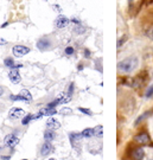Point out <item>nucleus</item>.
<instances>
[{
    "instance_id": "obj_37",
    "label": "nucleus",
    "mask_w": 153,
    "mask_h": 160,
    "mask_svg": "<svg viewBox=\"0 0 153 160\" xmlns=\"http://www.w3.org/2000/svg\"><path fill=\"white\" fill-rule=\"evenodd\" d=\"M49 160H56L55 158H51V159H49Z\"/></svg>"
},
{
    "instance_id": "obj_35",
    "label": "nucleus",
    "mask_w": 153,
    "mask_h": 160,
    "mask_svg": "<svg viewBox=\"0 0 153 160\" xmlns=\"http://www.w3.org/2000/svg\"><path fill=\"white\" fill-rule=\"evenodd\" d=\"M7 24H8V23H4L3 25H1V28H5V26H7Z\"/></svg>"
},
{
    "instance_id": "obj_25",
    "label": "nucleus",
    "mask_w": 153,
    "mask_h": 160,
    "mask_svg": "<svg viewBox=\"0 0 153 160\" xmlns=\"http://www.w3.org/2000/svg\"><path fill=\"white\" fill-rule=\"evenodd\" d=\"M79 112H82L83 114L89 115V116H91V115H93V113H91V110H90V109H87V108H82V107H79Z\"/></svg>"
},
{
    "instance_id": "obj_36",
    "label": "nucleus",
    "mask_w": 153,
    "mask_h": 160,
    "mask_svg": "<svg viewBox=\"0 0 153 160\" xmlns=\"http://www.w3.org/2000/svg\"><path fill=\"white\" fill-rule=\"evenodd\" d=\"M83 69V67H82V64H79V70H82Z\"/></svg>"
},
{
    "instance_id": "obj_5",
    "label": "nucleus",
    "mask_w": 153,
    "mask_h": 160,
    "mask_svg": "<svg viewBox=\"0 0 153 160\" xmlns=\"http://www.w3.org/2000/svg\"><path fill=\"white\" fill-rule=\"evenodd\" d=\"M134 141L140 145H151V139L146 132H141L134 137Z\"/></svg>"
},
{
    "instance_id": "obj_2",
    "label": "nucleus",
    "mask_w": 153,
    "mask_h": 160,
    "mask_svg": "<svg viewBox=\"0 0 153 160\" xmlns=\"http://www.w3.org/2000/svg\"><path fill=\"white\" fill-rule=\"evenodd\" d=\"M145 157V151L144 148L139 146H133L128 145V147L126 148V152L124 154L122 160H142Z\"/></svg>"
},
{
    "instance_id": "obj_32",
    "label": "nucleus",
    "mask_w": 153,
    "mask_h": 160,
    "mask_svg": "<svg viewBox=\"0 0 153 160\" xmlns=\"http://www.w3.org/2000/svg\"><path fill=\"white\" fill-rule=\"evenodd\" d=\"M84 57H87V58L90 57V51H89V50H87V49L84 50Z\"/></svg>"
},
{
    "instance_id": "obj_3",
    "label": "nucleus",
    "mask_w": 153,
    "mask_h": 160,
    "mask_svg": "<svg viewBox=\"0 0 153 160\" xmlns=\"http://www.w3.org/2000/svg\"><path fill=\"white\" fill-rule=\"evenodd\" d=\"M148 76H147V72L146 71H141L140 74H138L134 77V78H132L130 80V86L134 87V88H139V87H142L145 83H146V81H147Z\"/></svg>"
},
{
    "instance_id": "obj_10",
    "label": "nucleus",
    "mask_w": 153,
    "mask_h": 160,
    "mask_svg": "<svg viewBox=\"0 0 153 160\" xmlns=\"http://www.w3.org/2000/svg\"><path fill=\"white\" fill-rule=\"evenodd\" d=\"M69 22H70V20H69L65 16H58L54 24H55V28H56V29H63V28H65V26L68 25Z\"/></svg>"
},
{
    "instance_id": "obj_34",
    "label": "nucleus",
    "mask_w": 153,
    "mask_h": 160,
    "mask_svg": "<svg viewBox=\"0 0 153 160\" xmlns=\"http://www.w3.org/2000/svg\"><path fill=\"white\" fill-rule=\"evenodd\" d=\"M4 95V88L0 86V96H3Z\"/></svg>"
},
{
    "instance_id": "obj_11",
    "label": "nucleus",
    "mask_w": 153,
    "mask_h": 160,
    "mask_svg": "<svg viewBox=\"0 0 153 160\" xmlns=\"http://www.w3.org/2000/svg\"><path fill=\"white\" fill-rule=\"evenodd\" d=\"M8 77H10L11 82H13L14 84L19 83V82H20V80H22L20 74H19V71H18L17 69H11V71L8 72Z\"/></svg>"
},
{
    "instance_id": "obj_31",
    "label": "nucleus",
    "mask_w": 153,
    "mask_h": 160,
    "mask_svg": "<svg viewBox=\"0 0 153 160\" xmlns=\"http://www.w3.org/2000/svg\"><path fill=\"white\" fill-rule=\"evenodd\" d=\"M74 87H75L74 83H70V86H69V89H68V92H67V94H68V95H70V96L73 95V92H74Z\"/></svg>"
},
{
    "instance_id": "obj_18",
    "label": "nucleus",
    "mask_w": 153,
    "mask_h": 160,
    "mask_svg": "<svg viewBox=\"0 0 153 160\" xmlns=\"http://www.w3.org/2000/svg\"><path fill=\"white\" fill-rule=\"evenodd\" d=\"M4 64H5L6 67H8V68H13L14 67V61H13V58L11 57H7L5 58V61H4Z\"/></svg>"
},
{
    "instance_id": "obj_6",
    "label": "nucleus",
    "mask_w": 153,
    "mask_h": 160,
    "mask_svg": "<svg viewBox=\"0 0 153 160\" xmlns=\"http://www.w3.org/2000/svg\"><path fill=\"white\" fill-rule=\"evenodd\" d=\"M30 52V49L28 46H24V45H16L13 46V55L16 57H22V56H25L26 53Z\"/></svg>"
},
{
    "instance_id": "obj_9",
    "label": "nucleus",
    "mask_w": 153,
    "mask_h": 160,
    "mask_svg": "<svg viewBox=\"0 0 153 160\" xmlns=\"http://www.w3.org/2000/svg\"><path fill=\"white\" fill-rule=\"evenodd\" d=\"M24 114H25V112H24L22 108L13 107V108H11V110H10V113H8V116H10V119H13V120H16V119H20V118H23Z\"/></svg>"
},
{
    "instance_id": "obj_38",
    "label": "nucleus",
    "mask_w": 153,
    "mask_h": 160,
    "mask_svg": "<svg viewBox=\"0 0 153 160\" xmlns=\"http://www.w3.org/2000/svg\"><path fill=\"white\" fill-rule=\"evenodd\" d=\"M22 160H28V159H22Z\"/></svg>"
},
{
    "instance_id": "obj_4",
    "label": "nucleus",
    "mask_w": 153,
    "mask_h": 160,
    "mask_svg": "<svg viewBox=\"0 0 153 160\" xmlns=\"http://www.w3.org/2000/svg\"><path fill=\"white\" fill-rule=\"evenodd\" d=\"M82 138H83L82 134H79V133H70L69 134V140H70V143H71L73 148L79 151V148H81V140H82Z\"/></svg>"
},
{
    "instance_id": "obj_17",
    "label": "nucleus",
    "mask_w": 153,
    "mask_h": 160,
    "mask_svg": "<svg viewBox=\"0 0 153 160\" xmlns=\"http://www.w3.org/2000/svg\"><path fill=\"white\" fill-rule=\"evenodd\" d=\"M40 112L43 113V115H46V116H51V115L57 114L56 109H55V108H48V107H46L45 109H42Z\"/></svg>"
},
{
    "instance_id": "obj_21",
    "label": "nucleus",
    "mask_w": 153,
    "mask_h": 160,
    "mask_svg": "<svg viewBox=\"0 0 153 160\" xmlns=\"http://www.w3.org/2000/svg\"><path fill=\"white\" fill-rule=\"evenodd\" d=\"M10 100H12V101H25V98L20 94H18V95H11Z\"/></svg>"
},
{
    "instance_id": "obj_26",
    "label": "nucleus",
    "mask_w": 153,
    "mask_h": 160,
    "mask_svg": "<svg viewBox=\"0 0 153 160\" xmlns=\"http://www.w3.org/2000/svg\"><path fill=\"white\" fill-rule=\"evenodd\" d=\"M152 95H153V84L151 87H150V88H148L147 92H145V96L147 97V98H148V97H151Z\"/></svg>"
},
{
    "instance_id": "obj_22",
    "label": "nucleus",
    "mask_w": 153,
    "mask_h": 160,
    "mask_svg": "<svg viewBox=\"0 0 153 160\" xmlns=\"http://www.w3.org/2000/svg\"><path fill=\"white\" fill-rule=\"evenodd\" d=\"M58 104H61V98H59V97H58L57 100H55V101H52L51 103H49V104H48V108H55Z\"/></svg>"
},
{
    "instance_id": "obj_24",
    "label": "nucleus",
    "mask_w": 153,
    "mask_h": 160,
    "mask_svg": "<svg viewBox=\"0 0 153 160\" xmlns=\"http://www.w3.org/2000/svg\"><path fill=\"white\" fill-rule=\"evenodd\" d=\"M64 52H65V55H67V56H71V55L75 52V50H74V48H73V46H68V48H65V51Z\"/></svg>"
},
{
    "instance_id": "obj_14",
    "label": "nucleus",
    "mask_w": 153,
    "mask_h": 160,
    "mask_svg": "<svg viewBox=\"0 0 153 160\" xmlns=\"http://www.w3.org/2000/svg\"><path fill=\"white\" fill-rule=\"evenodd\" d=\"M55 137H56V134H55V132L52 131V129H49V128H48V131L44 132V139H45V141L51 142V141L55 139Z\"/></svg>"
},
{
    "instance_id": "obj_1",
    "label": "nucleus",
    "mask_w": 153,
    "mask_h": 160,
    "mask_svg": "<svg viewBox=\"0 0 153 160\" xmlns=\"http://www.w3.org/2000/svg\"><path fill=\"white\" fill-rule=\"evenodd\" d=\"M138 64H139L138 58L134 56H130V57H127L122 61H120L118 63V70L122 74H130V72L135 70Z\"/></svg>"
},
{
    "instance_id": "obj_7",
    "label": "nucleus",
    "mask_w": 153,
    "mask_h": 160,
    "mask_svg": "<svg viewBox=\"0 0 153 160\" xmlns=\"http://www.w3.org/2000/svg\"><path fill=\"white\" fill-rule=\"evenodd\" d=\"M4 142L7 147H14V146H17L18 143H19V139H18L14 134H8V135H6L5 139H4Z\"/></svg>"
},
{
    "instance_id": "obj_19",
    "label": "nucleus",
    "mask_w": 153,
    "mask_h": 160,
    "mask_svg": "<svg viewBox=\"0 0 153 160\" xmlns=\"http://www.w3.org/2000/svg\"><path fill=\"white\" fill-rule=\"evenodd\" d=\"M151 4H153V0H141V2L138 6V11L140 8H142V6H147V5H151Z\"/></svg>"
},
{
    "instance_id": "obj_13",
    "label": "nucleus",
    "mask_w": 153,
    "mask_h": 160,
    "mask_svg": "<svg viewBox=\"0 0 153 160\" xmlns=\"http://www.w3.org/2000/svg\"><path fill=\"white\" fill-rule=\"evenodd\" d=\"M46 127H48L49 129L56 131V129H58V128L61 127V123L58 122V120L54 119V118H51V119H49V120L46 121Z\"/></svg>"
},
{
    "instance_id": "obj_12",
    "label": "nucleus",
    "mask_w": 153,
    "mask_h": 160,
    "mask_svg": "<svg viewBox=\"0 0 153 160\" xmlns=\"http://www.w3.org/2000/svg\"><path fill=\"white\" fill-rule=\"evenodd\" d=\"M54 151V147H52V145H51L49 141H46L43 146H42V148H40V154L46 157V155H49Z\"/></svg>"
},
{
    "instance_id": "obj_28",
    "label": "nucleus",
    "mask_w": 153,
    "mask_h": 160,
    "mask_svg": "<svg viewBox=\"0 0 153 160\" xmlns=\"http://www.w3.org/2000/svg\"><path fill=\"white\" fill-rule=\"evenodd\" d=\"M146 34H147L148 37H150V39H153V26H150L146 31Z\"/></svg>"
},
{
    "instance_id": "obj_15",
    "label": "nucleus",
    "mask_w": 153,
    "mask_h": 160,
    "mask_svg": "<svg viewBox=\"0 0 153 160\" xmlns=\"http://www.w3.org/2000/svg\"><path fill=\"white\" fill-rule=\"evenodd\" d=\"M81 134H82V137L85 138V139H89V138L95 135V133H94V128H85V129H83V132H82Z\"/></svg>"
},
{
    "instance_id": "obj_33",
    "label": "nucleus",
    "mask_w": 153,
    "mask_h": 160,
    "mask_svg": "<svg viewBox=\"0 0 153 160\" xmlns=\"http://www.w3.org/2000/svg\"><path fill=\"white\" fill-rule=\"evenodd\" d=\"M1 160H8L10 159V157L8 155H1V158H0Z\"/></svg>"
},
{
    "instance_id": "obj_39",
    "label": "nucleus",
    "mask_w": 153,
    "mask_h": 160,
    "mask_svg": "<svg viewBox=\"0 0 153 160\" xmlns=\"http://www.w3.org/2000/svg\"><path fill=\"white\" fill-rule=\"evenodd\" d=\"M150 160H153V159H150Z\"/></svg>"
},
{
    "instance_id": "obj_23",
    "label": "nucleus",
    "mask_w": 153,
    "mask_h": 160,
    "mask_svg": "<svg viewBox=\"0 0 153 160\" xmlns=\"http://www.w3.org/2000/svg\"><path fill=\"white\" fill-rule=\"evenodd\" d=\"M94 133L96 137L102 138V126H97L96 128H94Z\"/></svg>"
},
{
    "instance_id": "obj_30",
    "label": "nucleus",
    "mask_w": 153,
    "mask_h": 160,
    "mask_svg": "<svg viewBox=\"0 0 153 160\" xmlns=\"http://www.w3.org/2000/svg\"><path fill=\"white\" fill-rule=\"evenodd\" d=\"M59 113H61V114H63V115H65V114H71L73 112H71V109H70V108H63Z\"/></svg>"
},
{
    "instance_id": "obj_16",
    "label": "nucleus",
    "mask_w": 153,
    "mask_h": 160,
    "mask_svg": "<svg viewBox=\"0 0 153 160\" xmlns=\"http://www.w3.org/2000/svg\"><path fill=\"white\" fill-rule=\"evenodd\" d=\"M19 94H20L24 98H25V102H31V101H32V96H31L30 92H28V90H26V89H23V90L19 92Z\"/></svg>"
},
{
    "instance_id": "obj_27",
    "label": "nucleus",
    "mask_w": 153,
    "mask_h": 160,
    "mask_svg": "<svg viewBox=\"0 0 153 160\" xmlns=\"http://www.w3.org/2000/svg\"><path fill=\"white\" fill-rule=\"evenodd\" d=\"M84 31H85L84 26H76V28H75V32H76V33H83Z\"/></svg>"
},
{
    "instance_id": "obj_29",
    "label": "nucleus",
    "mask_w": 153,
    "mask_h": 160,
    "mask_svg": "<svg viewBox=\"0 0 153 160\" xmlns=\"http://www.w3.org/2000/svg\"><path fill=\"white\" fill-rule=\"evenodd\" d=\"M126 40H127V36H122V38L118 40V48H121V45L125 43Z\"/></svg>"
},
{
    "instance_id": "obj_20",
    "label": "nucleus",
    "mask_w": 153,
    "mask_h": 160,
    "mask_svg": "<svg viewBox=\"0 0 153 160\" xmlns=\"http://www.w3.org/2000/svg\"><path fill=\"white\" fill-rule=\"evenodd\" d=\"M33 119V115H31V114H28L26 116H24V119H23V121H22V123H23L24 126L25 125H28L30 121Z\"/></svg>"
},
{
    "instance_id": "obj_8",
    "label": "nucleus",
    "mask_w": 153,
    "mask_h": 160,
    "mask_svg": "<svg viewBox=\"0 0 153 160\" xmlns=\"http://www.w3.org/2000/svg\"><path fill=\"white\" fill-rule=\"evenodd\" d=\"M51 46V42L49 38H46V37H43V38H40L38 42H37V48L42 50V51H46V50H49Z\"/></svg>"
}]
</instances>
